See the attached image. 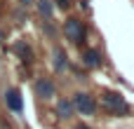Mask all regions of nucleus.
I'll return each mask as SVG.
<instances>
[{
  "label": "nucleus",
  "instance_id": "nucleus-4",
  "mask_svg": "<svg viewBox=\"0 0 134 129\" xmlns=\"http://www.w3.org/2000/svg\"><path fill=\"white\" fill-rule=\"evenodd\" d=\"M5 103H7L9 110L21 113L24 103H21V94H19V89H7V92H5Z\"/></svg>",
  "mask_w": 134,
  "mask_h": 129
},
{
  "label": "nucleus",
  "instance_id": "nucleus-2",
  "mask_svg": "<svg viewBox=\"0 0 134 129\" xmlns=\"http://www.w3.org/2000/svg\"><path fill=\"white\" fill-rule=\"evenodd\" d=\"M64 33H66V38H68L71 42L80 45V42L85 40V24H82L80 19L71 16V19H66V24H64Z\"/></svg>",
  "mask_w": 134,
  "mask_h": 129
},
{
  "label": "nucleus",
  "instance_id": "nucleus-13",
  "mask_svg": "<svg viewBox=\"0 0 134 129\" xmlns=\"http://www.w3.org/2000/svg\"><path fill=\"white\" fill-rule=\"evenodd\" d=\"M19 2H21V5H31V0H19Z\"/></svg>",
  "mask_w": 134,
  "mask_h": 129
},
{
  "label": "nucleus",
  "instance_id": "nucleus-12",
  "mask_svg": "<svg viewBox=\"0 0 134 129\" xmlns=\"http://www.w3.org/2000/svg\"><path fill=\"white\" fill-rule=\"evenodd\" d=\"M75 129H90V127H87V125H78Z\"/></svg>",
  "mask_w": 134,
  "mask_h": 129
},
{
  "label": "nucleus",
  "instance_id": "nucleus-1",
  "mask_svg": "<svg viewBox=\"0 0 134 129\" xmlns=\"http://www.w3.org/2000/svg\"><path fill=\"white\" fill-rule=\"evenodd\" d=\"M101 101H104V106L113 113V115H127L130 113V106H127V101L120 96V94H113V92H104L101 94Z\"/></svg>",
  "mask_w": 134,
  "mask_h": 129
},
{
  "label": "nucleus",
  "instance_id": "nucleus-6",
  "mask_svg": "<svg viewBox=\"0 0 134 129\" xmlns=\"http://www.w3.org/2000/svg\"><path fill=\"white\" fill-rule=\"evenodd\" d=\"M82 63L90 66V68H99L101 66V54L97 49H85L82 52Z\"/></svg>",
  "mask_w": 134,
  "mask_h": 129
},
{
  "label": "nucleus",
  "instance_id": "nucleus-9",
  "mask_svg": "<svg viewBox=\"0 0 134 129\" xmlns=\"http://www.w3.org/2000/svg\"><path fill=\"white\" fill-rule=\"evenodd\" d=\"M38 12L49 19L52 16V0H38Z\"/></svg>",
  "mask_w": 134,
  "mask_h": 129
},
{
  "label": "nucleus",
  "instance_id": "nucleus-5",
  "mask_svg": "<svg viewBox=\"0 0 134 129\" xmlns=\"http://www.w3.org/2000/svg\"><path fill=\"white\" fill-rule=\"evenodd\" d=\"M35 94H38V96H42V99L54 96V82H52V80H47V78L38 80V82H35Z\"/></svg>",
  "mask_w": 134,
  "mask_h": 129
},
{
  "label": "nucleus",
  "instance_id": "nucleus-11",
  "mask_svg": "<svg viewBox=\"0 0 134 129\" xmlns=\"http://www.w3.org/2000/svg\"><path fill=\"white\" fill-rule=\"evenodd\" d=\"M57 5H59L61 9H66V7H71V0H57Z\"/></svg>",
  "mask_w": 134,
  "mask_h": 129
},
{
  "label": "nucleus",
  "instance_id": "nucleus-7",
  "mask_svg": "<svg viewBox=\"0 0 134 129\" xmlns=\"http://www.w3.org/2000/svg\"><path fill=\"white\" fill-rule=\"evenodd\" d=\"M14 52L21 56V61H24V63H31V61H33V49H31V47H28L24 40L14 45Z\"/></svg>",
  "mask_w": 134,
  "mask_h": 129
},
{
  "label": "nucleus",
  "instance_id": "nucleus-8",
  "mask_svg": "<svg viewBox=\"0 0 134 129\" xmlns=\"http://www.w3.org/2000/svg\"><path fill=\"white\" fill-rule=\"evenodd\" d=\"M54 68H57V71H64V68H66V54H64L61 47L54 49Z\"/></svg>",
  "mask_w": 134,
  "mask_h": 129
},
{
  "label": "nucleus",
  "instance_id": "nucleus-10",
  "mask_svg": "<svg viewBox=\"0 0 134 129\" xmlns=\"http://www.w3.org/2000/svg\"><path fill=\"white\" fill-rule=\"evenodd\" d=\"M59 115L61 118H68L71 115V103L68 101H59Z\"/></svg>",
  "mask_w": 134,
  "mask_h": 129
},
{
  "label": "nucleus",
  "instance_id": "nucleus-3",
  "mask_svg": "<svg viewBox=\"0 0 134 129\" xmlns=\"http://www.w3.org/2000/svg\"><path fill=\"white\" fill-rule=\"evenodd\" d=\"M73 106H75V110H80L82 115H94V110H97V103H94V99H92L87 92H78V94L73 96Z\"/></svg>",
  "mask_w": 134,
  "mask_h": 129
},
{
  "label": "nucleus",
  "instance_id": "nucleus-14",
  "mask_svg": "<svg viewBox=\"0 0 134 129\" xmlns=\"http://www.w3.org/2000/svg\"><path fill=\"white\" fill-rule=\"evenodd\" d=\"M0 38H2V33H0Z\"/></svg>",
  "mask_w": 134,
  "mask_h": 129
}]
</instances>
